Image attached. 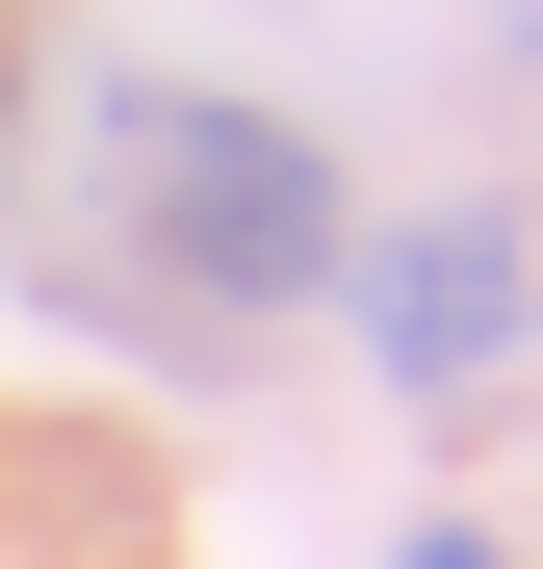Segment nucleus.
<instances>
[{
    "label": "nucleus",
    "instance_id": "f03ea898",
    "mask_svg": "<svg viewBox=\"0 0 543 569\" xmlns=\"http://www.w3.org/2000/svg\"><path fill=\"white\" fill-rule=\"evenodd\" d=\"M336 311H362V362L440 415V389H492V362H517L543 259H517V208H389V233H336Z\"/></svg>",
    "mask_w": 543,
    "mask_h": 569
},
{
    "label": "nucleus",
    "instance_id": "20e7f679",
    "mask_svg": "<svg viewBox=\"0 0 543 569\" xmlns=\"http://www.w3.org/2000/svg\"><path fill=\"white\" fill-rule=\"evenodd\" d=\"M492 27H517V52H543V0H492Z\"/></svg>",
    "mask_w": 543,
    "mask_h": 569
},
{
    "label": "nucleus",
    "instance_id": "7ed1b4c3",
    "mask_svg": "<svg viewBox=\"0 0 543 569\" xmlns=\"http://www.w3.org/2000/svg\"><path fill=\"white\" fill-rule=\"evenodd\" d=\"M389 569H492V543H466V518H440V543H389Z\"/></svg>",
    "mask_w": 543,
    "mask_h": 569
},
{
    "label": "nucleus",
    "instance_id": "f257e3e1",
    "mask_svg": "<svg viewBox=\"0 0 543 569\" xmlns=\"http://www.w3.org/2000/svg\"><path fill=\"white\" fill-rule=\"evenodd\" d=\"M104 208L155 233V284L181 311H285V284H336V156L285 130V104H181V78H130L104 104Z\"/></svg>",
    "mask_w": 543,
    "mask_h": 569
}]
</instances>
